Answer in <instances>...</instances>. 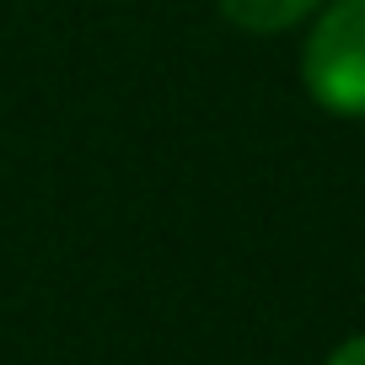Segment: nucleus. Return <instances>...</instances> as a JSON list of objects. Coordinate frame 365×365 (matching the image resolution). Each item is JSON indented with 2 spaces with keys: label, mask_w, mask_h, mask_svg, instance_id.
I'll list each match as a JSON object with an SVG mask.
<instances>
[{
  "label": "nucleus",
  "mask_w": 365,
  "mask_h": 365,
  "mask_svg": "<svg viewBox=\"0 0 365 365\" xmlns=\"http://www.w3.org/2000/svg\"><path fill=\"white\" fill-rule=\"evenodd\" d=\"M312 103L339 118H365V0H333L301 54Z\"/></svg>",
  "instance_id": "obj_1"
},
{
  "label": "nucleus",
  "mask_w": 365,
  "mask_h": 365,
  "mask_svg": "<svg viewBox=\"0 0 365 365\" xmlns=\"http://www.w3.org/2000/svg\"><path fill=\"white\" fill-rule=\"evenodd\" d=\"M322 0H220V16H226L237 33H285V27L307 22V11H317Z\"/></svg>",
  "instance_id": "obj_2"
},
{
  "label": "nucleus",
  "mask_w": 365,
  "mask_h": 365,
  "mask_svg": "<svg viewBox=\"0 0 365 365\" xmlns=\"http://www.w3.org/2000/svg\"><path fill=\"white\" fill-rule=\"evenodd\" d=\"M328 365H365V333L360 339H344L339 349L328 354Z\"/></svg>",
  "instance_id": "obj_3"
}]
</instances>
